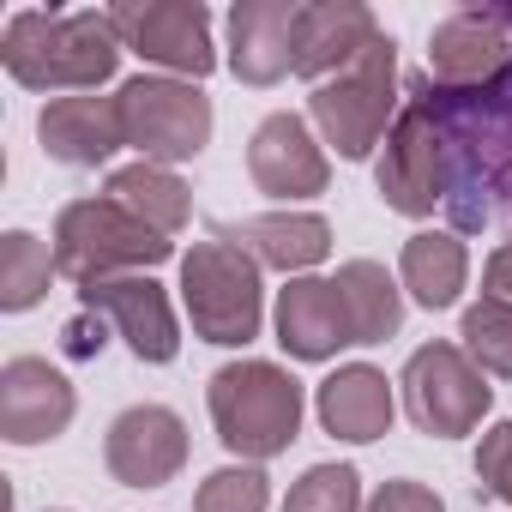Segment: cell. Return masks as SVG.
I'll return each instance as SVG.
<instances>
[{
    "label": "cell",
    "instance_id": "obj_8",
    "mask_svg": "<svg viewBox=\"0 0 512 512\" xmlns=\"http://www.w3.org/2000/svg\"><path fill=\"white\" fill-rule=\"evenodd\" d=\"M404 410H410V422L422 428V434H434V440H458V434H476L482 428V416H488V404H494V386H488V374L464 356V344H452V338H434V344H422L410 362H404Z\"/></svg>",
    "mask_w": 512,
    "mask_h": 512
},
{
    "label": "cell",
    "instance_id": "obj_19",
    "mask_svg": "<svg viewBox=\"0 0 512 512\" xmlns=\"http://www.w3.org/2000/svg\"><path fill=\"white\" fill-rule=\"evenodd\" d=\"M37 139L55 163L67 169H103L127 133H121V103L115 97H97V91H79V97H49L43 115H37Z\"/></svg>",
    "mask_w": 512,
    "mask_h": 512
},
{
    "label": "cell",
    "instance_id": "obj_24",
    "mask_svg": "<svg viewBox=\"0 0 512 512\" xmlns=\"http://www.w3.org/2000/svg\"><path fill=\"white\" fill-rule=\"evenodd\" d=\"M115 205H127L139 223H151L157 235H181L187 229V217H193V193H187V181L175 175V169H163V163H127V169H115L109 175V187H103Z\"/></svg>",
    "mask_w": 512,
    "mask_h": 512
},
{
    "label": "cell",
    "instance_id": "obj_29",
    "mask_svg": "<svg viewBox=\"0 0 512 512\" xmlns=\"http://www.w3.org/2000/svg\"><path fill=\"white\" fill-rule=\"evenodd\" d=\"M476 482H482V494H494V500L512 506V422H494L482 434V446H476Z\"/></svg>",
    "mask_w": 512,
    "mask_h": 512
},
{
    "label": "cell",
    "instance_id": "obj_4",
    "mask_svg": "<svg viewBox=\"0 0 512 512\" xmlns=\"http://www.w3.org/2000/svg\"><path fill=\"white\" fill-rule=\"evenodd\" d=\"M398 109H404L398 43H392L386 31H380L344 73H332L326 85H314V97H308V121H314L320 145H332L344 163L374 157V145H386Z\"/></svg>",
    "mask_w": 512,
    "mask_h": 512
},
{
    "label": "cell",
    "instance_id": "obj_21",
    "mask_svg": "<svg viewBox=\"0 0 512 512\" xmlns=\"http://www.w3.org/2000/svg\"><path fill=\"white\" fill-rule=\"evenodd\" d=\"M272 320H278V344L296 362H332L350 344V320H344V302H338L332 278H290L278 290Z\"/></svg>",
    "mask_w": 512,
    "mask_h": 512
},
{
    "label": "cell",
    "instance_id": "obj_5",
    "mask_svg": "<svg viewBox=\"0 0 512 512\" xmlns=\"http://www.w3.org/2000/svg\"><path fill=\"white\" fill-rule=\"evenodd\" d=\"M181 308L193 320V338L217 350H241L266 326V284L260 260L241 253L235 241H193L181 253Z\"/></svg>",
    "mask_w": 512,
    "mask_h": 512
},
{
    "label": "cell",
    "instance_id": "obj_7",
    "mask_svg": "<svg viewBox=\"0 0 512 512\" xmlns=\"http://www.w3.org/2000/svg\"><path fill=\"white\" fill-rule=\"evenodd\" d=\"M121 103V133L139 151V163H187L211 145V97L193 79H169V73H139L115 91Z\"/></svg>",
    "mask_w": 512,
    "mask_h": 512
},
{
    "label": "cell",
    "instance_id": "obj_30",
    "mask_svg": "<svg viewBox=\"0 0 512 512\" xmlns=\"http://www.w3.org/2000/svg\"><path fill=\"white\" fill-rule=\"evenodd\" d=\"M362 512H446V506H440V494H434L428 482L398 476V482H380V488H374V500H368Z\"/></svg>",
    "mask_w": 512,
    "mask_h": 512
},
{
    "label": "cell",
    "instance_id": "obj_14",
    "mask_svg": "<svg viewBox=\"0 0 512 512\" xmlns=\"http://www.w3.org/2000/svg\"><path fill=\"white\" fill-rule=\"evenodd\" d=\"M512 61V7H458L428 31V79L470 91Z\"/></svg>",
    "mask_w": 512,
    "mask_h": 512
},
{
    "label": "cell",
    "instance_id": "obj_11",
    "mask_svg": "<svg viewBox=\"0 0 512 512\" xmlns=\"http://www.w3.org/2000/svg\"><path fill=\"white\" fill-rule=\"evenodd\" d=\"M79 302H85L91 314H103V320H109V332L133 350V362L163 368V362H175V356H181L175 302H169V290H163L157 278H145V272L103 278V284H85V290H79Z\"/></svg>",
    "mask_w": 512,
    "mask_h": 512
},
{
    "label": "cell",
    "instance_id": "obj_22",
    "mask_svg": "<svg viewBox=\"0 0 512 512\" xmlns=\"http://www.w3.org/2000/svg\"><path fill=\"white\" fill-rule=\"evenodd\" d=\"M398 284L416 308L440 314V308H458L464 284H470V253L452 229H416L398 253Z\"/></svg>",
    "mask_w": 512,
    "mask_h": 512
},
{
    "label": "cell",
    "instance_id": "obj_10",
    "mask_svg": "<svg viewBox=\"0 0 512 512\" xmlns=\"http://www.w3.org/2000/svg\"><path fill=\"white\" fill-rule=\"evenodd\" d=\"M374 187L398 217L446 211V145H440V127L410 85H404V109L386 133V151L374 163Z\"/></svg>",
    "mask_w": 512,
    "mask_h": 512
},
{
    "label": "cell",
    "instance_id": "obj_17",
    "mask_svg": "<svg viewBox=\"0 0 512 512\" xmlns=\"http://www.w3.org/2000/svg\"><path fill=\"white\" fill-rule=\"evenodd\" d=\"M296 13L302 0H235L229 7V73L241 85H278L296 73Z\"/></svg>",
    "mask_w": 512,
    "mask_h": 512
},
{
    "label": "cell",
    "instance_id": "obj_9",
    "mask_svg": "<svg viewBox=\"0 0 512 512\" xmlns=\"http://www.w3.org/2000/svg\"><path fill=\"white\" fill-rule=\"evenodd\" d=\"M109 25L121 37V49H133L139 61L163 67L169 79H205L217 67L211 49V13L199 0H121L109 7Z\"/></svg>",
    "mask_w": 512,
    "mask_h": 512
},
{
    "label": "cell",
    "instance_id": "obj_26",
    "mask_svg": "<svg viewBox=\"0 0 512 512\" xmlns=\"http://www.w3.org/2000/svg\"><path fill=\"white\" fill-rule=\"evenodd\" d=\"M458 344L482 374L512 380V302H494V296L470 302L464 320H458Z\"/></svg>",
    "mask_w": 512,
    "mask_h": 512
},
{
    "label": "cell",
    "instance_id": "obj_25",
    "mask_svg": "<svg viewBox=\"0 0 512 512\" xmlns=\"http://www.w3.org/2000/svg\"><path fill=\"white\" fill-rule=\"evenodd\" d=\"M55 247L37 241L31 229H7L0 235V308L7 314H25L49 296V278H55Z\"/></svg>",
    "mask_w": 512,
    "mask_h": 512
},
{
    "label": "cell",
    "instance_id": "obj_20",
    "mask_svg": "<svg viewBox=\"0 0 512 512\" xmlns=\"http://www.w3.org/2000/svg\"><path fill=\"white\" fill-rule=\"evenodd\" d=\"M314 416L332 440L368 446V440H386V428L398 416V398H392V380L374 362H350V368H338L314 386Z\"/></svg>",
    "mask_w": 512,
    "mask_h": 512
},
{
    "label": "cell",
    "instance_id": "obj_32",
    "mask_svg": "<svg viewBox=\"0 0 512 512\" xmlns=\"http://www.w3.org/2000/svg\"><path fill=\"white\" fill-rule=\"evenodd\" d=\"M482 296L494 302H512V235L488 253V266H482Z\"/></svg>",
    "mask_w": 512,
    "mask_h": 512
},
{
    "label": "cell",
    "instance_id": "obj_13",
    "mask_svg": "<svg viewBox=\"0 0 512 512\" xmlns=\"http://www.w3.org/2000/svg\"><path fill=\"white\" fill-rule=\"evenodd\" d=\"M73 416H79V392L49 356H13L0 368V440L43 446L61 440Z\"/></svg>",
    "mask_w": 512,
    "mask_h": 512
},
{
    "label": "cell",
    "instance_id": "obj_31",
    "mask_svg": "<svg viewBox=\"0 0 512 512\" xmlns=\"http://www.w3.org/2000/svg\"><path fill=\"white\" fill-rule=\"evenodd\" d=\"M103 344H109V320L91 314V308H79V314L67 320V332H61V350H67L73 362H97Z\"/></svg>",
    "mask_w": 512,
    "mask_h": 512
},
{
    "label": "cell",
    "instance_id": "obj_18",
    "mask_svg": "<svg viewBox=\"0 0 512 512\" xmlns=\"http://www.w3.org/2000/svg\"><path fill=\"white\" fill-rule=\"evenodd\" d=\"M374 37H380V19L362 0H302V13H296V79L326 85Z\"/></svg>",
    "mask_w": 512,
    "mask_h": 512
},
{
    "label": "cell",
    "instance_id": "obj_6",
    "mask_svg": "<svg viewBox=\"0 0 512 512\" xmlns=\"http://www.w3.org/2000/svg\"><path fill=\"white\" fill-rule=\"evenodd\" d=\"M175 253L169 235H157L151 223H139L127 205H115L109 193L97 199H67L55 217V266L61 278L103 284V278H127V272H151Z\"/></svg>",
    "mask_w": 512,
    "mask_h": 512
},
{
    "label": "cell",
    "instance_id": "obj_12",
    "mask_svg": "<svg viewBox=\"0 0 512 512\" xmlns=\"http://www.w3.org/2000/svg\"><path fill=\"white\" fill-rule=\"evenodd\" d=\"M247 175H253V187H260L266 199H284V205L326 193L332 163H326V145H320L314 121H302L290 109L266 115L260 127H253V139H247Z\"/></svg>",
    "mask_w": 512,
    "mask_h": 512
},
{
    "label": "cell",
    "instance_id": "obj_27",
    "mask_svg": "<svg viewBox=\"0 0 512 512\" xmlns=\"http://www.w3.org/2000/svg\"><path fill=\"white\" fill-rule=\"evenodd\" d=\"M266 506H272V476L260 464H223L193 494V512H266Z\"/></svg>",
    "mask_w": 512,
    "mask_h": 512
},
{
    "label": "cell",
    "instance_id": "obj_3",
    "mask_svg": "<svg viewBox=\"0 0 512 512\" xmlns=\"http://www.w3.org/2000/svg\"><path fill=\"white\" fill-rule=\"evenodd\" d=\"M205 410H211L217 440L241 464H266V458L296 446L308 392H302V380L290 368L260 362V356H241V362H223L205 380Z\"/></svg>",
    "mask_w": 512,
    "mask_h": 512
},
{
    "label": "cell",
    "instance_id": "obj_1",
    "mask_svg": "<svg viewBox=\"0 0 512 512\" xmlns=\"http://www.w3.org/2000/svg\"><path fill=\"white\" fill-rule=\"evenodd\" d=\"M404 85L422 97V109L434 115L440 145H446L452 235H470V229L512 217V61L470 91H446L428 73H416Z\"/></svg>",
    "mask_w": 512,
    "mask_h": 512
},
{
    "label": "cell",
    "instance_id": "obj_28",
    "mask_svg": "<svg viewBox=\"0 0 512 512\" xmlns=\"http://www.w3.org/2000/svg\"><path fill=\"white\" fill-rule=\"evenodd\" d=\"M362 476L356 464H314L302 470V482L290 488L284 512H362Z\"/></svg>",
    "mask_w": 512,
    "mask_h": 512
},
{
    "label": "cell",
    "instance_id": "obj_15",
    "mask_svg": "<svg viewBox=\"0 0 512 512\" xmlns=\"http://www.w3.org/2000/svg\"><path fill=\"white\" fill-rule=\"evenodd\" d=\"M103 464L121 488H163L187 464V422L169 404H133L109 422Z\"/></svg>",
    "mask_w": 512,
    "mask_h": 512
},
{
    "label": "cell",
    "instance_id": "obj_16",
    "mask_svg": "<svg viewBox=\"0 0 512 512\" xmlns=\"http://www.w3.org/2000/svg\"><path fill=\"white\" fill-rule=\"evenodd\" d=\"M217 241H235L241 253L260 260V272H284V278H308L314 266L332 260V223L320 211H260L241 223H217Z\"/></svg>",
    "mask_w": 512,
    "mask_h": 512
},
{
    "label": "cell",
    "instance_id": "obj_2",
    "mask_svg": "<svg viewBox=\"0 0 512 512\" xmlns=\"http://www.w3.org/2000/svg\"><path fill=\"white\" fill-rule=\"evenodd\" d=\"M0 61H7L13 85L25 91H97L115 79L121 67V37L109 25V13H43L25 7L7 19L0 37Z\"/></svg>",
    "mask_w": 512,
    "mask_h": 512
},
{
    "label": "cell",
    "instance_id": "obj_23",
    "mask_svg": "<svg viewBox=\"0 0 512 512\" xmlns=\"http://www.w3.org/2000/svg\"><path fill=\"white\" fill-rule=\"evenodd\" d=\"M338 302L350 320V344H386L404 326V284L380 266V260H350L338 266Z\"/></svg>",
    "mask_w": 512,
    "mask_h": 512
}]
</instances>
